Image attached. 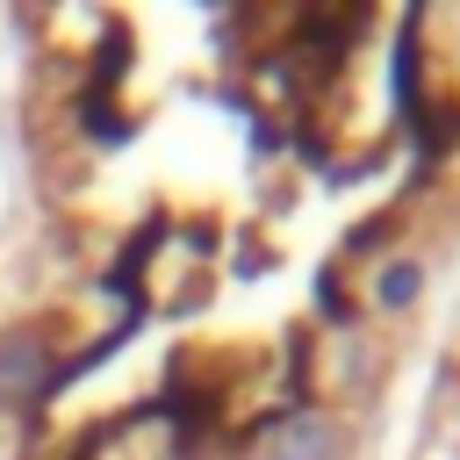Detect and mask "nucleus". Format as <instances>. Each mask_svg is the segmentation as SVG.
<instances>
[{
  "label": "nucleus",
  "mask_w": 460,
  "mask_h": 460,
  "mask_svg": "<svg viewBox=\"0 0 460 460\" xmlns=\"http://www.w3.org/2000/svg\"><path fill=\"white\" fill-rule=\"evenodd\" d=\"M58 381H65V359H58L50 331L43 323H7L0 331V417L36 410Z\"/></svg>",
  "instance_id": "f257e3e1"
},
{
  "label": "nucleus",
  "mask_w": 460,
  "mask_h": 460,
  "mask_svg": "<svg viewBox=\"0 0 460 460\" xmlns=\"http://www.w3.org/2000/svg\"><path fill=\"white\" fill-rule=\"evenodd\" d=\"M345 453H352V438H345L338 410H323V402H302L266 431V460H345Z\"/></svg>",
  "instance_id": "f03ea898"
},
{
  "label": "nucleus",
  "mask_w": 460,
  "mask_h": 460,
  "mask_svg": "<svg viewBox=\"0 0 460 460\" xmlns=\"http://www.w3.org/2000/svg\"><path fill=\"white\" fill-rule=\"evenodd\" d=\"M424 280H431V259H424V252H388V259L367 273L359 302H367V316H410V309L424 302Z\"/></svg>",
  "instance_id": "7ed1b4c3"
}]
</instances>
